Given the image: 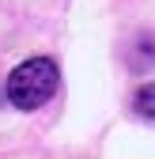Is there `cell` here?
I'll return each instance as SVG.
<instances>
[{
    "label": "cell",
    "instance_id": "cell-1",
    "mask_svg": "<svg viewBox=\"0 0 155 159\" xmlns=\"http://www.w3.org/2000/svg\"><path fill=\"white\" fill-rule=\"evenodd\" d=\"M57 65L49 61V57H30V61H23L11 76H8V98L11 106L19 110H38L46 106L53 91H57Z\"/></svg>",
    "mask_w": 155,
    "mask_h": 159
},
{
    "label": "cell",
    "instance_id": "cell-2",
    "mask_svg": "<svg viewBox=\"0 0 155 159\" xmlns=\"http://www.w3.org/2000/svg\"><path fill=\"white\" fill-rule=\"evenodd\" d=\"M132 106H136L140 117H155V84H144L136 91V98H132Z\"/></svg>",
    "mask_w": 155,
    "mask_h": 159
}]
</instances>
